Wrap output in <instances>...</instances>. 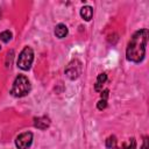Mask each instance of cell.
Masks as SVG:
<instances>
[{"label": "cell", "instance_id": "5bb4252c", "mask_svg": "<svg viewBox=\"0 0 149 149\" xmlns=\"http://www.w3.org/2000/svg\"><path fill=\"white\" fill-rule=\"evenodd\" d=\"M101 99H104V100H107V98H108V90H104V91H101Z\"/></svg>", "mask_w": 149, "mask_h": 149}, {"label": "cell", "instance_id": "e0dca14e", "mask_svg": "<svg viewBox=\"0 0 149 149\" xmlns=\"http://www.w3.org/2000/svg\"><path fill=\"white\" fill-rule=\"evenodd\" d=\"M0 50H1V47H0Z\"/></svg>", "mask_w": 149, "mask_h": 149}, {"label": "cell", "instance_id": "9a60e30c", "mask_svg": "<svg viewBox=\"0 0 149 149\" xmlns=\"http://www.w3.org/2000/svg\"><path fill=\"white\" fill-rule=\"evenodd\" d=\"M141 149H148V136H144L143 139V144H142V148Z\"/></svg>", "mask_w": 149, "mask_h": 149}, {"label": "cell", "instance_id": "52a82bcc", "mask_svg": "<svg viewBox=\"0 0 149 149\" xmlns=\"http://www.w3.org/2000/svg\"><path fill=\"white\" fill-rule=\"evenodd\" d=\"M114 149H136V141L134 137L128 139L127 141L122 142L121 144H116V147Z\"/></svg>", "mask_w": 149, "mask_h": 149}, {"label": "cell", "instance_id": "5b68a950", "mask_svg": "<svg viewBox=\"0 0 149 149\" xmlns=\"http://www.w3.org/2000/svg\"><path fill=\"white\" fill-rule=\"evenodd\" d=\"M33 142V134L30 132H26L20 134L15 140V146L19 149H28Z\"/></svg>", "mask_w": 149, "mask_h": 149}, {"label": "cell", "instance_id": "4fadbf2b", "mask_svg": "<svg viewBox=\"0 0 149 149\" xmlns=\"http://www.w3.org/2000/svg\"><path fill=\"white\" fill-rule=\"evenodd\" d=\"M107 107V100H104V99H100L99 101H98V104H97V108L98 109H105Z\"/></svg>", "mask_w": 149, "mask_h": 149}, {"label": "cell", "instance_id": "7a4b0ae2", "mask_svg": "<svg viewBox=\"0 0 149 149\" xmlns=\"http://www.w3.org/2000/svg\"><path fill=\"white\" fill-rule=\"evenodd\" d=\"M30 88H31V86H30V81L28 80V78L23 74H19L13 83L10 93H12V95H14L16 98H21V97L27 95L30 92Z\"/></svg>", "mask_w": 149, "mask_h": 149}, {"label": "cell", "instance_id": "2e32d148", "mask_svg": "<svg viewBox=\"0 0 149 149\" xmlns=\"http://www.w3.org/2000/svg\"><path fill=\"white\" fill-rule=\"evenodd\" d=\"M0 16H1V10H0Z\"/></svg>", "mask_w": 149, "mask_h": 149}, {"label": "cell", "instance_id": "277c9868", "mask_svg": "<svg viewBox=\"0 0 149 149\" xmlns=\"http://www.w3.org/2000/svg\"><path fill=\"white\" fill-rule=\"evenodd\" d=\"M80 73H81V63H80L78 59L71 61V62L68 64L66 69H65V74H66V77H68L69 79H71V80H74V79H77V78L80 76Z\"/></svg>", "mask_w": 149, "mask_h": 149}, {"label": "cell", "instance_id": "6da1fadb", "mask_svg": "<svg viewBox=\"0 0 149 149\" xmlns=\"http://www.w3.org/2000/svg\"><path fill=\"white\" fill-rule=\"evenodd\" d=\"M147 42H148V30L147 29L137 30L128 42L126 50L127 59L134 63L142 62L146 55Z\"/></svg>", "mask_w": 149, "mask_h": 149}, {"label": "cell", "instance_id": "ba28073f", "mask_svg": "<svg viewBox=\"0 0 149 149\" xmlns=\"http://www.w3.org/2000/svg\"><path fill=\"white\" fill-rule=\"evenodd\" d=\"M55 35L58 37V38H63L68 35V27L63 23H58L56 27H55Z\"/></svg>", "mask_w": 149, "mask_h": 149}, {"label": "cell", "instance_id": "8992f818", "mask_svg": "<svg viewBox=\"0 0 149 149\" xmlns=\"http://www.w3.org/2000/svg\"><path fill=\"white\" fill-rule=\"evenodd\" d=\"M34 126L38 129H47L50 126V119L48 116H38L34 119Z\"/></svg>", "mask_w": 149, "mask_h": 149}, {"label": "cell", "instance_id": "3957f363", "mask_svg": "<svg viewBox=\"0 0 149 149\" xmlns=\"http://www.w3.org/2000/svg\"><path fill=\"white\" fill-rule=\"evenodd\" d=\"M34 61V51L30 47H24L22 51L19 55L17 58V66L21 70H29L31 66V63Z\"/></svg>", "mask_w": 149, "mask_h": 149}, {"label": "cell", "instance_id": "9c48e42d", "mask_svg": "<svg viewBox=\"0 0 149 149\" xmlns=\"http://www.w3.org/2000/svg\"><path fill=\"white\" fill-rule=\"evenodd\" d=\"M80 15L81 17L85 20V21H90L92 19V15H93V9L91 6H84L81 7L80 9Z\"/></svg>", "mask_w": 149, "mask_h": 149}, {"label": "cell", "instance_id": "8fae6325", "mask_svg": "<svg viewBox=\"0 0 149 149\" xmlns=\"http://www.w3.org/2000/svg\"><path fill=\"white\" fill-rule=\"evenodd\" d=\"M116 144H118V140H116V137L114 135H111V136L107 137V140H106V147L108 149H114L116 147Z\"/></svg>", "mask_w": 149, "mask_h": 149}, {"label": "cell", "instance_id": "30bf717a", "mask_svg": "<svg viewBox=\"0 0 149 149\" xmlns=\"http://www.w3.org/2000/svg\"><path fill=\"white\" fill-rule=\"evenodd\" d=\"M106 80H107V74H106V73H100V74H98V78H97V81H95V85H94V90H95L97 92L102 91V85L105 84Z\"/></svg>", "mask_w": 149, "mask_h": 149}, {"label": "cell", "instance_id": "7c38bea8", "mask_svg": "<svg viewBox=\"0 0 149 149\" xmlns=\"http://www.w3.org/2000/svg\"><path fill=\"white\" fill-rule=\"evenodd\" d=\"M10 40H12V33H10L9 30H5V31H2V33L0 34V41L7 43V42H9Z\"/></svg>", "mask_w": 149, "mask_h": 149}]
</instances>
